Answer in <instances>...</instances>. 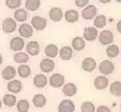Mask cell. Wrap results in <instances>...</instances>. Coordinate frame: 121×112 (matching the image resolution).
<instances>
[{
	"instance_id": "obj_1",
	"label": "cell",
	"mask_w": 121,
	"mask_h": 112,
	"mask_svg": "<svg viewBox=\"0 0 121 112\" xmlns=\"http://www.w3.org/2000/svg\"><path fill=\"white\" fill-rule=\"evenodd\" d=\"M49 85L52 88H63L65 85V76L63 73H52L49 76Z\"/></svg>"
},
{
	"instance_id": "obj_2",
	"label": "cell",
	"mask_w": 121,
	"mask_h": 112,
	"mask_svg": "<svg viewBox=\"0 0 121 112\" xmlns=\"http://www.w3.org/2000/svg\"><path fill=\"white\" fill-rule=\"evenodd\" d=\"M114 63L112 62V60H103V62L99 64V71L101 75H112V73L114 72Z\"/></svg>"
},
{
	"instance_id": "obj_3",
	"label": "cell",
	"mask_w": 121,
	"mask_h": 112,
	"mask_svg": "<svg viewBox=\"0 0 121 112\" xmlns=\"http://www.w3.org/2000/svg\"><path fill=\"white\" fill-rule=\"evenodd\" d=\"M55 68H56V63H55L53 59L51 58H45L40 62V71L43 73H51L53 72Z\"/></svg>"
},
{
	"instance_id": "obj_4",
	"label": "cell",
	"mask_w": 121,
	"mask_h": 112,
	"mask_svg": "<svg viewBox=\"0 0 121 112\" xmlns=\"http://www.w3.org/2000/svg\"><path fill=\"white\" fill-rule=\"evenodd\" d=\"M99 43L101 44V45H105V47H108V45H110V44H113V40H114V36L113 33L110 32V31H108V29H104V31H101L99 35Z\"/></svg>"
},
{
	"instance_id": "obj_5",
	"label": "cell",
	"mask_w": 121,
	"mask_h": 112,
	"mask_svg": "<svg viewBox=\"0 0 121 112\" xmlns=\"http://www.w3.org/2000/svg\"><path fill=\"white\" fill-rule=\"evenodd\" d=\"M19 36L24 37V39H29V37L33 36V31L35 28L32 27V24H28V23H22V24L19 25Z\"/></svg>"
},
{
	"instance_id": "obj_6",
	"label": "cell",
	"mask_w": 121,
	"mask_h": 112,
	"mask_svg": "<svg viewBox=\"0 0 121 112\" xmlns=\"http://www.w3.org/2000/svg\"><path fill=\"white\" fill-rule=\"evenodd\" d=\"M93 85H95V88L99 91H104L107 90L108 87H109V80H108V76L105 75H101L100 73L99 76H96L95 77V80H93Z\"/></svg>"
},
{
	"instance_id": "obj_7",
	"label": "cell",
	"mask_w": 121,
	"mask_h": 112,
	"mask_svg": "<svg viewBox=\"0 0 121 112\" xmlns=\"http://www.w3.org/2000/svg\"><path fill=\"white\" fill-rule=\"evenodd\" d=\"M97 7L96 5H92V4H88L86 7L82 8L81 11V18L84 19V20H92V19H95L97 16Z\"/></svg>"
},
{
	"instance_id": "obj_8",
	"label": "cell",
	"mask_w": 121,
	"mask_h": 112,
	"mask_svg": "<svg viewBox=\"0 0 121 112\" xmlns=\"http://www.w3.org/2000/svg\"><path fill=\"white\" fill-rule=\"evenodd\" d=\"M16 28H19L17 24H16V19L15 18H7L3 20V24H1V29L3 32L5 33H12L16 31Z\"/></svg>"
},
{
	"instance_id": "obj_9",
	"label": "cell",
	"mask_w": 121,
	"mask_h": 112,
	"mask_svg": "<svg viewBox=\"0 0 121 112\" xmlns=\"http://www.w3.org/2000/svg\"><path fill=\"white\" fill-rule=\"evenodd\" d=\"M9 48H11L13 52H20L22 49H24V48H25L24 37H22V36L12 37L11 41H9Z\"/></svg>"
},
{
	"instance_id": "obj_10",
	"label": "cell",
	"mask_w": 121,
	"mask_h": 112,
	"mask_svg": "<svg viewBox=\"0 0 121 112\" xmlns=\"http://www.w3.org/2000/svg\"><path fill=\"white\" fill-rule=\"evenodd\" d=\"M76 105L71 99H64L57 105V112H75Z\"/></svg>"
},
{
	"instance_id": "obj_11",
	"label": "cell",
	"mask_w": 121,
	"mask_h": 112,
	"mask_svg": "<svg viewBox=\"0 0 121 112\" xmlns=\"http://www.w3.org/2000/svg\"><path fill=\"white\" fill-rule=\"evenodd\" d=\"M99 31H97V28L93 25V27H85L84 28V35H82V37L86 40V41H95L96 39H99Z\"/></svg>"
},
{
	"instance_id": "obj_12",
	"label": "cell",
	"mask_w": 121,
	"mask_h": 112,
	"mask_svg": "<svg viewBox=\"0 0 121 112\" xmlns=\"http://www.w3.org/2000/svg\"><path fill=\"white\" fill-rule=\"evenodd\" d=\"M16 73H17V69L13 68L12 65H5L3 69H1V77H3L5 81H11L16 77Z\"/></svg>"
},
{
	"instance_id": "obj_13",
	"label": "cell",
	"mask_w": 121,
	"mask_h": 112,
	"mask_svg": "<svg viewBox=\"0 0 121 112\" xmlns=\"http://www.w3.org/2000/svg\"><path fill=\"white\" fill-rule=\"evenodd\" d=\"M7 91L8 92H11V94H20L23 91V83L20 80L17 79H13L11 81H8L7 83Z\"/></svg>"
},
{
	"instance_id": "obj_14",
	"label": "cell",
	"mask_w": 121,
	"mask_h": 112,
	"mask_svg": "<svg viewBox=\"0 0 121 112\" xmlns=\"http://www.w3.org/2000/svg\"><path fill=\"white\" fill-rule=\"evenodd\" d=\"M81 68L84 69L85 72H93V71L97 68V63L93 58L88 56V58H85L81 62Z\"/></svg>"
},
{
	"instance_id": "obj_15",
	"label": "cell",
	"mask_w": 121,
	"mask_h": 112,
	"mask_svg": "<svg viewBox=\"0 0 121 112\" xmlns=\"http://www.w3.org/2000/svg\"><path fill=\"white\" fill-rule=\"evenodd\" d=\"M47 23H48L47 19L43 18V16H33V18L31 19V24H32V27L36 31H43L47 27Z\"/></svg>"
},
{
	"instance_id": "obj_16",
	"label": "cell",
	"mask_w": 121,
	"mask_h": 112,
	"mask_svg": "<svg viewBox=\"0 0 121 112\" xmlns=\"http://www.w3.org/2000/svg\"><path fill=\"white\" fill-rule=\"evenodd\" d=\"M64 13L65 12H63V9H61L60 7H52L49 9V19L52 20V22L57 23L60 22V20H63V18H64Z\"/></svg>"
},
{
	"instance_id": "obj_17",
	"label": "cell",
	"mask_w": 121,
	"mask_h": 112,
	"mask_svg": "<svg viewBox=\"0 0 121 112\" xmlns=\"http://www.w3.org/2000/svg\"><path fill=\"white\" fill-rule=\"evenodd\" d=\"M73 48H72V45L69 47V45H64V47L60 48V54H59V56H60L61 60H64V62H69L72 58H73Z\"/></svg>"
},
{
	"instance_id": "obj_18",
	"label": "cell",
	"mask_w": 121,
	"mask_h": 112,
	"mask_svg": "<svg viewBox=\"0 0 121 112\" xmlns=\"http://www.w3.org/2000/svg\"><path fill=\"white\" fill-rule=\"evenodd\" d=\"M48 83H49V79H48L44 73H37V75L33 77V85H35L36 88H44V87H47Z\"/></svg>"
},
{
	"instance_id": "obj_19",
	"label": "cell",
	"mask_w": 121,
	"mask_h": 112,
	"mask_svg": "<svg viewBox=\"0 0 121 112\" xmlns=\"http://www.w3.org/2000/svg\"><path fill=\"white\" fill-rule=\"evenodd\" d=\"M28 9H24V8H17L15 9V13H13V18L16 19V22H20V23H25L27 19L29 18V13H28Z\"/></svg>"
},
{
	"instance_id": "obj_20",
	"label": "cell",
	"mask_w": 121,
	"mask_h": 112,
	"mask_svg": "<svg viewBox=\"0 0 121 112\" xmlns=\"http://www.w3.org/2000/svg\"><path fill=\"white\" fill-rule=\"evenodd\" d=\"M29 56H31V55H29L28 52H23V51H20V52H15L13 62L19 63V64H28Z\"/></svg>"
},
{
	"instance_id": "obj_21",
	"label": "cell",
	"mask_w": 121,
	"mask_h": 112,
	"mask_svg": "<svg viewBox=\"0 0 121 112\" xmlns=\"http://www.w3.org/2000/svg\"><path fill=\"white\" fill-rule=\"evenodd\" d=\"M44 52H45V56L47 58H51V59H55L57 56V55L60 54V49H59V47H57L56 44H48L45 47V49H44Z\"/></svg>"
},
{
	"instance_id": "obj_22",
	"label": "cell",
	"mask_w": 121,
	"mask_h": 112,
	"mask_svg": "<svg viewBox=\"0 0 121 112\" xmlns=\"http://www.w3.org/2000/svg\"><path fill=\"white\" fill-rule=\"evenodd\" d=\"M85 41L86 40L84 39V37H80V36H76L72 39V48L75 51H84V48H85Z\"/></svg>"
},
{
	"instance_id": "obj_23",
	"label": "cell",
	"mask_w": 121,
	"mask_h": 112,
	"mask_svg": "<svg viewBox=\"0 0 121 112\" xmlns=\"http://www.w3.org/2000/svg\"><path fill=\"white\" fill-rule=\"evenodd\" d=\"M63 94L67 96V98H72L77 94V87H76L75 83H65V85L63 87Z\"/></svg>"
},
{
	"instance_id": "obj_24",
	"label": "cell",
	"mask_w": 121,
	"mask_h": 112,
	"mask_svg": "<svg viewBox=\"0 0 121 112\" xmlns=\"http://www.w3.org/2000/svg\"><path fill=\"white\" fill-rule=\"evenodd\" d=\"M27 52H28L31 56H37L40 54V44L35 40L32 41H28L27 43Z\"/></svg>"
},
{
	"instance_id": "obj_25",
	"label": "cell",
	"mask_w": 121,
	"mask_h": 112,
	"mask_svg": "<svg viewBox=\"0 0 121 112\" xmlns=\"http://www.w3.org/2000/svg\"><path fill=\"white\" fill-rule=\"evenodd\" d=\"M64 19L67 23H76L80 19V15H78V12L76 11V9H68L67 12L64 13Z\"/></svg>"
},
{
	"instance_id": "obj_26",
	"label": "cell",
	"mask_w": 121,
	"mask_h": 112,
	"mask_svg": "<svg viewBox=\"0 0 121 112\" xmlns=\"http://www.w3.org/2000/svg\"><path fill=\"white\" fill-rule=\"evenodd\" d=\"M32 103H33V105H35L36 108H43V107H45V104H47V98L43 94H37L32 98Z\"/></svg>"
},
{
	"instance_id": "obj_27",
	"label": "cell",
	"mask_w": 121,
	"mask_h": 112,
	"mask_svg": "<svg viewBox=\"0 0 121 112\" xmlns=\"http://www.w3.org/2000/svg\"><path fill=\"white\" fill-rule=\"evenodd\" d=\"M105 52H107V56L109 59H114V58H117L118 55L121 54V49L118 48V45H116V44H110V45L107 47Z\"/></svg>"
},
{
	"instance_id": "obj_28",
	"label": "cell",
	"mask_w": 121,
	"mask_h": 112,
	"mask_svg": "<svg viewBox=\"0 0 121 112\" xmlns=\"http://www.w3.org/2000/svg\"><path fill=\"white\" fill-rule=\"evenodd\" d=\"M31 73H32V69H31V67H29L28 64H20V65H19L17 75L20 76V77L27 79V77H29V76H31Z\"/></svg>"
},
{
	"instance_id": "obj_29",
	"label": "cell",
	"mask_w": 121,
	"mask_h": 112,
	"mask_svg": "<svg viewBox=\"0 0 121 112\" xmlns=\"http://www.w3.org/2000/svg\"><path fill=\"white\" fill-rule=\"evenodd\" d=\"M109 92L116 98H121V81L118 80L112 81V84L109 85Z\"/></svg>"
},
{
	"instance_id": "obj_30",
	"label": "cell",
	"mask_w": 121,
	"mask_h": 112,
	"mask_svg": "<svg viewBox=\"0 0 121 112\" xmlns=\"http://www.w3.org/2000/svg\"><path fill=\"white\" fill-rule=\"evenodd\" d=\"M17 101L19 100H16L15 94H7L3 96V104L5 107H13V105L17 104Z\"/></svg>"
},
{
	"instance_id": "obj_31",
	"label": "cell",
	"mask_w": 121,
	"mask_h": 112,
	"mask_svg": "<svg viewBox=\"0 0 121 112\" xmlns=\"http://www.w3.org/2000/svg\"><path fill=\"white\" fill-rule=\"evenodd\" d=\"M107 23H108V19H107V16L105 15H97L96 18L93 19V25L96 27V28H104L105 25H107Z\"/></svg>"
},
{
	"instance_id": "obj_32",
	"label": "cell",
	"mask_w": 121,
	"mask_h": 112,
	"mask_svg": "<svg viewBox=\"0 0 121 112\" xmlns=\"http://www.w3.org/2000/svg\"><path fill=\"white\" fill-rule=\"evenodd\" d=\"M41 5L40 0H25V9H28L29 12L37 11Z\"/></svg>"
},
{
	"instance_id": "obj_33",
	"label": "cell",
	"mask_w": 121,
	"mask_h": 112,
	"mask_svg": "<svg viewBox=\"0 0 121 112\" xmlns=\"http://www.w3.org/2000/svg\"><path fill=\"white\" fill-rule=\"evenodd\" d=\"M80 109H81V112H96L97 107L95 105L93 101H82Z\"/></svg>"
},
{
	"instance_id": "obj_34",
	"label": "cell",
	"mask_w": 121,
	"mask_h": 112,
	"mask_svg": "<svg viewBox=\"0 0 121 112\" xmlns=\"http://www.w3.org/2000/svg\"><path fill=\"white\" fill-rule=\"evenodd\" d=\"M17 112H28L29 111V101L27 99H20L16 104Z\"/></svg>"
},
{
	"instance_id": "obj_35",
	"label": "cell",
	"mask_w": 121,
	"mask_h": 112,
	"mask_svg": "<svg viewBox=\"0 0 121 112\" xmlns=\"http://www.w3.org/2000/svg\"><path fill=\"white\" fill-rule=\"evenodd\" d=\"M5 5L11 9H17L22 5V0H5Z\"/></svg>"
},
{
	"instance_id": "obj_36",
	"label": "cell",
	"mask_w": 121,
	"mask_h": 112,
	"mask_svg": "<svg viewBox=\"0 0 121 112\" xmlns=\"http://www.w3.org/2000/svg\"><path fill=\"white\" fill-rule=\"evenodd\" d=\"M89 4V0H75V5L78 8H84Z\"/></svg>"
},
{
	"instance_id": "obj_37",
	"label": "cell",
	"mask_w": 121,
	"mask_h": 112,
	"mask_svg": "<svg viewBox=\"0 0 121 112\" xmlns=\"http://www.w3.org/2000/svg\"><path fill=\"white\" fill-rule=\"evenodd\" d=\"M96 112H112V111H110V108L107 107V105H99Z\"/></svg>"
},
{
	"instance_id": "obj_38",
	"label": "cell",
	"mask_w": 121,
	"mask_h": 112,
	"mask_svg": "<svg viewBox=\"0 0 121 112\" xmlns=\"http://www.w3.org/2000/svg\"><path fill=\"white\" fill-rule=\"evenodd\" d=\"M116 28H117V32L121 33V20H118L117 24H116Z\"/></svg>"
},
{
	"instance_id": "obj_39",
	"label": "cell",
	"mask_w": 121,
	"mask_h": 112,
	"mask_svg": "<svg viewBox=\"0 0 121 112\" xmlns=\"http://www.w3.org/2000/svg\"><path fill=\"white\" fill-rule=\"evenodd\" d=\"M99 1H100L101 4H108V3H110L112 0H99Z\"/></svg>"
},
{
	"instance_id": "obj_40",
	"label": "cell",
	"mask_w": 121,
	"mask_h": 112,
	"mask_svg": "<svg viewBox=\"0 0 121 112\" xmlns=\"http://www.w3.org/2000/svg\"><path fill=\"white\" fill-rule=\"evenodd\" d=\"M116 1H117V3H121V0H116Z\"/></svg>"
},
{
	"instance_id": "obj_41",
	"label": "cell",
	"mask_w": 121,
	"mask_h": 112,
	"mask_svg": "<svg viewBox=\"0 0 121 112\" xmlns=\"http://www.w3.org/2000/svg\"><path fill=\"white\" fill-rule=\"evenodd\" d=\"M120 108H121V101H120Z\"/></svg>"
}]
</instances>
